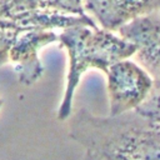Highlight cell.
Masks as SVG:
<instances>
[{"instance_id":"2","label":"cell","mask_w":160,"mask_h":160,"mask_svg":"<svg viewBox=\"0 0 160 160\" xmlns=\"http://www.w3.org/2000/svg\"><path fill=\"white\" fill-rule=\"evenodd\" d=\"M58 41L66 49L69 56L65 91L58 110V119L66 120L72 111L74 95L82 75L91 69L105 74L114 62L132 58L135 46L116 32L88 25L62 29Z\"/></svg>"},{"instance_id":"3","label":"cell","mask_w":160,"mask_h":160,"mask_svg":"<svg viewBox=\"0 0 160 160\" xmlns=\"http://www.w3.org/2000/svg\"><path fill=\"white\" fill-rule=\"evenodd\" d=\"M109 96V116L135 111L149 96L154 80L131 58L114 62L105 72Z\"/></svg>"},{"instance_id":"7","label":"cell","mask_w":160,"mask_h":160,"mask_svg":"<svg viewBox=\"0 0 160 160\" xmlns=\"http://www.w3.org/2000/svg\"><path fill=\"white\" fill-rule=\"evenodd\" d=\"M135 111L146 118L154 126L160 129V80L154 81L149 96Z\"/></svg>"},{"instance_id":"6","label":"cell","mask_w":160,"mask_h":160,"mask_svg":"<svg viewBox=\"0 0 160 160\" xmlns=\"http://www.w3.org/2000/svg\"><path fill=\"white\" fill-rule=\"evenodd\" d=\"M54 41H58V34L44 29H29L18 39L12 48V59L21 62L20 80L22 82L31 84L41 76L42 66L38 58V51Z\"/></svg>"},{"instance_id":"4","label":"cell","mask_w":160,"mask_h":160,"mask_svg":"<svg viewBox=\"0 0 160 160\" xmlns=\"http://www.w3.org/2000/svg\"><path fill=\"white\" fill-rule=\"evenodd\" d=\"M122 39L135 46V61L152 78L160 80V10L138 18L118 31Z\"/></svg>"},{"instance_id":"9","label":"cell","mask_w":160,"mask_h":160,"mask_svg":"<svg viewBox=\"0 0 160 160\" xmlns=\"http://www.w3.org/2000/svg\"><path fill=\"white\" fill-rule=\"evenodd\" d=\"M0 105H1V101H0Z\"/></svg>"},{"instance_id":"1","label":"cell","mask_w":160,"mask_h":160,"mask_svg":"<svg viewBox=\"0 0 160 160\" xmlns=\"http://www.w3.org/2000/svg\"><path fill=\"white\" fill-rule=\"evenodd\" d=\"M69 136L100 160H160V129L136 111L96 116L76 111Z\"/></svg>"},{"instance_id":"8","label":"cell","mask_w":160,"mask_h":160,"mask_svg":"<svg viewBox=\"0 0 160 160\" xmlns=\"http://www.w3.org/2000/svg\"><path fill=\"white\" fill-rule=\"evenodd\" d=\"M81 160H100V159L95 154H92L90 151H85V154H84V156H82Z\"/></svg>"},{"instance_id":"5","label":"cell","mask_w":160,"mask_h":160,"mask_svg":"<svg viewBox=\"0 0 160 160\" xmlns=\"http://www.w3.org/2000/svg\"><path fill=\"white\" fill-rule=\"evenodd\" d=\"M82 8L99 28L116 32L128 22L160 10V0H82Z\"/></svg>"}]
</instances>
